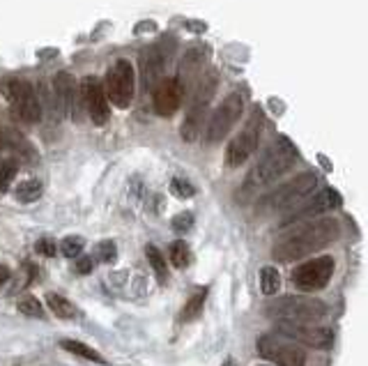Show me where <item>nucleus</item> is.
I'll return each mask as SVG.
<instances>
[{"label":"nucleus","mask_w":368,"mask_h":366,"mask_svg":"<svg viewBox=\"0 0 368 366\" xmlns=\"http://www.w3.org/2000/svg\"><path fill=\"white\" fill-rule=\"evenodd\" d=\"M338 235H341V221L338 219L334 217L308 219L278 239L272 249V256L278 263H293L315 252H323L325 247L336 242Z\"/></svg>","instance_id":"obj_1"},{"label":"nucleus","mask_w":368,"mask_h":366,"mask_svg":"<svg viewBox=\"0 0 368 366\" xmlns=\"http://www.w3.org/2000/svg\"><path fill=\"white\" fill-rule=\"evenodd\" d=\"M297 163V150L288 139H278L269 146L263 157L256 161V166L249 171V176L242 182V187L237 191L239 200H247L251 196H256L260 189L269 187L278 178H283L286 173Z\"/></svg>","instance_id":"obj_2"},{"label":"nucleus","mask_w":368,"mask_h":366,"mask_svg":"<svg viewBox=\"0 0 368 366\" xmlns=\"http://www.w3.org/2000/svg\"><path fill=\"white\" fill-rule=\"evenodd\" d=\"M265 316L276 323H318L327 316V304L308 295H286L269 300Z\"/></svg>","instance_id":"obj_3"},{"label":"nucleus","mask_w":368,"mask_h":366,"mask_svg":"<svg viewBox=\"0 0 368 366\" xmlns=\"http://www.w3.org/2000/svg\"><path fill=\"white\" fill-rule=\"evenodd\" d=\"M318 185V176L313 171L299 173V176L290 178L286 185L276 187L272 194H267L258 200L256 205V215L267 217V215H276V212H283L290 205H295L299 198H306Z\"/></svg>","instance_id":"obj_4"},{"label":"nucleus","mask_w":368,"mask_h":366,"mask_svg":"<svg viewBox=\"0 0 368 366\" xmlns=\"http://www.w3.org/2000/svg\"><path fill=\"white\" fill-rule=\"evenodd\" d=\"M3 95L18 120H23L28 124H35L42 120V113H44L42 102L37 99V92L28 81H21V79L3 81Z\"/></svg>","instance_id":"obj_5"},{"label":"nucleus","mask_w":368,"mask_h":366,"mask_svg":"<svg viewBox=\"0 0 368 366\" xmlns=\"http://www.w3.org/2000/svg\"><path fill=\"white\" fill-rule=\"evenodd\" d=\"M256 348L260 357L274 366H306V352L299 348V343L281 334L260 336Z\"/></svg>","instance_id":"obj_6"},{"label":"nucleus","mask_w":368,"mask_h":366,"mask_svg":"<svg viewBox=\"0 0 368 366\" xmlns=\"http://www.w3.org/2000/svg\"><path fill=\"white\" fill-rule=\"evenodd\" d=\"M106 97L118 109H127L136 95V70L129 60H118L109 72L104 81Z\"/></svg>","instance_id":"obj_7"},{"label":"nucleus","mask_w":368,"mask_h":366,"mask_svg":"<svg viewBox=\"0 0 368 366\" xmlns=\"http://www.w3.org/2000/svg\"><path fill=\"white\" fill-rule=\"evenodd\" d=\"M260 131H263V113H260V109H256L254 115L249 118L247 127L228 143V148H226V166L237 168V166H242V163H247L251 159V155H254V152L258 150Z\"/></svg>","instance_id":"obj_8"},{"label":"nucleus","mask_w":368,"mask_h":366,"mask_svg":"<svg viewBox=\"0 0 368 366\" xmlns=\"http://www.w3.org/2000/svg\"><path fill=\"white\" fill-rule=\"evenodd\" d=\"M336 263L332 256H320V258H311L302 265H297L293 269V284L299 288L302 293H318L327 288V284L332 281Z\"/></svg>","instance_id":"obj_9"},{"label":"nucleus","mask_w":368,"mask_h":366,"mask_svg":"<svg viewBox=\"0 0 368 366\" xmlns=\"http://www.w3.org/2000/svg\"><path fill=\"white\" fill-rule=\"evenodd\" d=\"M242 109H244V99H242L239 92L228 95V97L219 104V109L215 111V115L207 120V129H205V143L207 146H217V143H221L228 136L232 124L239 120Z\"/></svg>","instance_id":"obj_10"},{"label":"nucleus","mask_w":368,"mask_h":366,"mask_svg":"<svg viewBox=\"0 0 368 366\" xmlns=\"http://www.w3.org/2000/svg\"><path fill=\"white\" fill-rule=\"evenodd\" d=\"M276 334L286 336V339L299 345H306V348H318V350L332 348L334 343L332 330L315 323H276Z\"/></svg>","instance_id":"obj_11"},{"label":"nucleus","mask_w":368,"mask_h":366,"mask_svg":"<svg viewBox=\"0 0 368 366\" xmlns=\"http://www.w3.org/2000/svg\"><path fill=\"white\" fill-rule=\"evenodd\" d=\"M53 97H55V109L65 118L74 122H81V111H79V83L70 72H58L53 76Z\"/></svg>","instance_id":"obj_12"},{"label":"nucleus","mask_w":368,"mask_h":366,"mask_svg":"<svg viewBox=\"0 0 368 366\" xmlns=\"http://www.w3.org/2000/svg\"><path fill=\"white\" fill-rule=\"evenodd\" d=\"M341 203H343L341 196H338L334 189L327 187L323 191H318V194L308 196V200L304 205H299V208H295L293 212H290V215L283 219V226H295V224H302V221L315 219V217L325 215V212H329V210H336Z\"/></svg>","instance_id":"obj_13"},{"label":"nucleus","mask_w":368,"mask_h":366,"mask_svg":"<svg viewBox=\"0 0 368 366\" xmlns=\"http://www.w3.org/2000/svg\"><path fill=\"white\" fill-rule=\"evenodd\" d=\"M81 99L85 104V111H88L90 120L97 127H104L111 118V109H109V97H106L104 83L97 79V76H85L81 81Z\"/></svg>","instance_id":"obj_14"},{"label":"nucleus","mask_w":368,"mask_h":366,"mask_svg":"<svg viewBox=\"0 0 368 366\" xmlns=\"http://www.w3.org/2000/svg\"><path fill=\"white\" fill-rule=\"evenodd\" d=\"M184 97V83L178 79H161L154 85V111H157L161 118H171L180 106Z\"/></svg>","instance_id":"obj_15"},{"label":"nucleus","mask_w":368,"mask_h":366,"mask_svg":"<svg viewBox=\"0 0 368 366\" xmlns=\"http://www.w3.org/2000/svg\"><path fill=\"white\" fill-rule=\"evenodd\" d=\"M207 58H210V46L205 44H200V46H191V49L187 51V55L182 58V63H180V74L178 79L184 83V81H191V76L196 70H200L202 65L207 63Z\"/></svg>","instance_id":"obj_16"},{"label":"nucleus","mask_w":368,"mask_h":366,"mask_svg":"<svg viewBox=\"0 0 368 366\" xmlns=\"http://www.w3.org/2000/svg\"><path fill=\"white\" fill-rule=\"evenodd\" d=\"M161 70H163V58L157 49H152L143 55V74H145V83H148V88H154L161 79Z\"/></svg>","instance_id":"obj_17"},{"label":"nucleus","mask_w":368,"mask_h":366,"mask_svg":"<svg viewBox=\"0 0 368 366\" xmlns=\"http://www.w3.org/2000/svg\"><path fill=\"white\" fill-rule=\"evenodd\" d=\"M63 350H67V352H72V355H76V357H83V360H88V362H94V364H109L104 360V355L102 352H97L94 348H90L88 343H83V341H74V339H65L63 343Z\"/></svg>","instance_id":"obj_18"},{"label":"nucleus","mask_w":368,"mask_h":366,"mask_svg":"<svg viewBox=\"0 0 368 366\" xmlns=\"http://www.w3.org/2000/svg\"><path fill=\"white\" fill-rule=\"evenodd\" d=\"M46 304L48 309H51L58 318H65V321H72V318L79 316L76 311V306L67 300L65 295H58V293H46Z\"/></svg>","instance_id":"obj_19"},{"label":"nucleus","mask_w":368,"mask_h":366,"mask_svg":"<svg viewBox=\"0 0 368 366\" xmlns=\"http://www.w3.org/2000/svg\"><path fill=\"white\" fill-rule=\"evenodd\" d=\"M42 191H44L42 182L37 178H31V180H23L21 185L14 189V196L16 200H21V203H35V200L42 196Z\"/></svg>","instance_id":"obj_20"},{"label":"nucleus","mask_w":368,"mask_h":366,"mask_svg":"<svg viewBox=\"0 0 368 366\" xmlns=\"http://www.w3.org/2000/svg\"><path fill=\"white\" fill-rule=\"evenodd\" d=\"M205 297H207V288H200V291L193 293V295L189 297V302L184 304L180 321H182V323H189V321H193V318H198L200 311H202V304H205Z\"/></svg>","instance_id":"obj_21"},{"label":"nucleus","mask_w":368,"mask_h":366,"mask_svg":"<svg viewBox=\"0 0 368 366\" xmlns=\"http://www.w3.org/2000/svg\"><path fill=\"white\" fill-rule=\"evenodd\" d=\"M145 256H148V261H150V265H152V269H154V274H157L159 284H166V281H168V265H166V258H163L159 249L152 247V244L145 247Z\"/></svg>","instance_id":"obj_22"},{"label":"nucleus","mask_w":368,"mask_h":366,"mask_svg":"<svg viewBox=\"0 0 368 366\" xmlns=\"http://www.w3.org/2000/svg\"><path fill=\"white\" fill-rule=\"evenodd\" d=\"M281 288V274L276 267H263L260 269V291H263V295H276Z\"/></svg>","instance_id":"obj_23"},{"label":"nucleus","mask_w":368,"mask_h":366,"mask_svg":"<svg viewBox=\"0 0 368 366\" xmlns=\"http://www.w3.org/2000/svg\"><path fill=\"white\" fill-rule=\"evenodd\" d=\"M171 263L175 265L178 269L189 267V263H191V252H189L187 242H182V239H178V242L171 244Z\"/></svg>","instance_id":"obj_24"},{"label":"nucleus","mask_w":368,"mask_h":366,"mask_svg":"<svg viewBox=\"0 0 368 366\" xmlns=\"http://www.w3.org/2000/svg\"><path fill=\"white\" fill-rule=\"evenodd\" d=\"M83 247H85V239L79 237V235H70V237H65L63 242H60V252L67 256V258H79L81 252H83Z\"/></svg>","instance_id":"obj_25"},{"label":"nucleus","mask_w":368,"mask_h":366,"mask_svg":"<svg viewBox=\"0 0 368 366\" xmlns=\"http://www.w3.org/2000/svg\"><path fill=\"white\" fill-rule=\"evenodd\" d=\"M18 311H21L23 316H31V318H42L44 311H42V304L35 300L33 295H26L23 300H18Z\"/></svg>","instance_id":"obj_26"},{"label":"nucleus","mask_w":368,"mask_h":366,"mask_svg":"<svg viewBox=\"0 0 368 366\" xmlns=\"http://www.w3.org/2000/svg\"><path fill=\"white\" fill-rule=\"evenodd\" d=\"M16 178V163L14 161H3L0 163V194H5Z\"/></svg>","instance_id":"obj_27"},{"label":"nucleus","mask_w":368,"mask_h":366,"mask_svg":"<svg viewBox=\"0 0 368 366\" xmlns=\"http://www.w3.org/2000/svg\"><path fill=\"white\" fill-rule=\"evenodd\" d=\"M171 191L175 194L178 198H191L193 194H196V189H193V185L189 180H184V178H173L171 182Z\"/></svg>","instance_id":"obj_28"},{"label":"nucleus","mask_w":368,"mask_h":366,"mask_svg":"<svg viewBox=\"0 0 368 366\" xmlns=\"http://www.w3.org/2000/svg\"><path fill=\"white\" fill-rule=\"evenodd\" d=\"M115 242H111V239H104V242L97 247V256H99V261L104 263H113L115 261Z\"/></svg>","instance_id":"obj_29"},{"label":"nucleus","mask_w":368,"mask_h":366,"mask_svg":"<svg viewBox=\"0 0 368 366\" xmlns=\"http://www.w3.org/2000/svg\"><path fill=\"white\" fill-rule=\"evenodd\" d=\"M35 252L42 254V256H46V258H53L55 252H58V247H55V242H53L51 237H42V239H37Z\"/></svg>","instance_id":"obj_30"},{"label":"nucleus","mask_w":368,"mask_h":366,"mask_svg":"<svg viewBox=\"0 0 368 366\" xmlns=\"http://www.w3.org/2000/svg\"><path fill=\"white\" fill-rule=\"evenodd\" d=\"M193 226V215L191 212H182L175 219H173V228L178 230V233H187V230Z\"/></svg>","instance_id":"obj_31"},{"label":"nucleus","mask_w":368,"mask_h":366,"mask_svg":"<svg viewBox=\"0 0 368 366\" xmlns=\"http://www.w3.org/2000/svg\"><path fill=\"white\" fill-rule=\"evenodd\" d=\"M92 258L88 256H79V261H76V272L79 274H90L92 272Z\"/></svg>","instance_id":"obj_32"},{"label":"nucleus","mask_w":368,"mask_h":366,"mask_svg":"<svg viewBox=\"0 0 368 366\" xmlns=\"http://www.w3.org/2000/svg\"><path fill=\"white\" fill-rule=\"evenodd\" d=\"M0 150H9V134L0 127Z\"/></svg>","instance_id":"obj_33"},{"label":"nucleus","mask_w":368,"mask_h":366,"mask_svg":"<svg viewBox=\"0 0 368 366\" xmlns=\"http://www.w3.org/2000/svg\"><path fill=\"white\" fill-rule=\"evenodd\" d=\"M7 279H9V267L7 265H0V286H3Z\"/></svg>","instance_id":"obj_34"},{"label":"nucleus","mask_w":368,"mask_h":366,"mask_svg":"<svg viewBox=\"0 0 368 366\" xmlns=\"http://www.w3.org/2000/svg\"><path fill=\"white\" fill-rule=\"evenodd\" d=\"M224 366H235V362H226Z\"/></svg>","instance_id":"obj_35"},{"label":"nucleus","mask_w":368,"mask_h":366,"mask_svg":"<svg viewBox=\"0 0 368 366\" xmlns=\"http://www.w3.org/2000/svg\"><path fill=\"white\" fill-rule=\"evenodd\" d=\"M260 366H274V364H260Z\"/></svg>","instance_id":"obj_36"}]
</instances>
